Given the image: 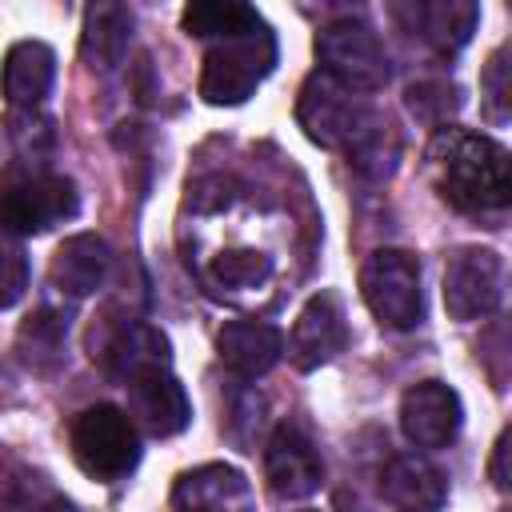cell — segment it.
I'll return each instance as SVG.
<instances>
[{
    "label": "cell",
    "mask_w": 512,
    "mask_h": 512,
    "mask_svg": "<svg viewBox=\"0 0 512 512\" xmlns=\"http://www.w3.org/2000/svg\"><path fill=\"white\" fill-rule=\"evenodd\" d=\"M428 172L436 192L460 212H500L512 200L508 148L484 132L440 128L428 144Z\"/></svg>",
    "instance_id": "obj_1"
},
{
    "label": "cell",
    "mask_w": 512,
    "mask_h": 512,
    "mask_svg": "<svg viewBox=\"0 0 512 512\" xmlns=\"http://www.w3.org/2000/svg\"><path fill=\"white\" fill-rule=\"evenodd\" d=\"M276 64V36L268 32V24L240 32V36H224L204 52V72H200V96L208 104H244L264 76Z\"/></svg>",
    "instance_id": "obj_2"
},
{
    "label": "cell",
    "mask_w": 512,
    "mask_h": 512,
    "mask_svg": "<svg viewBox=\"0 0 512 512\" xmlns=\"http://www.w3.org/2000/svg\"><path fill=\"white\" fill-rule=\"evenodd\" d=\"M296 120H300V128H304V136L312 144L352 152L372 132V124L380 120V112L364 96H356V92L340 88L336 80H328L324 72H312L304 80V88H300Z\"/></svg>",
    "instance_id": "obj_3"
},
{
    "label": "cell",
    "mask_w": 512,
    "mask_h": 512,
    "mask_svg": "<svg viewBox=\"0 0 512 512\" xmlns=\"http://www.w3.org/2000/svg\"><path fill=\"white\" fill-rule=\"evenodd\" d=\"M316 60L328 80H336L348 92H380L392 76L388 52L380 36L364 20H332L316 32Z\"/></svg>",
    "instance_id": "obj_4"
},
{
    "label": "cell",
    "mask_w": 512,
    "mask_h": 512,
    "mask_svg": "<svg viewBox=\"0 0 512 512\" xmlns=\"http://www.w3.org/2000/svg\"><path fill=\"white\" fill-rule=\"evenodd\" d=\"M72 460L92 480H120L140 460V436L124 408L116 404H92L72 424Z\"/></svg>",
    "instance_id": "obj_5"
},
{
    "label": "cell",
    "mask_w": 512,
    "mask_h": 512,
    "mask_svg": "<svg viewBox=\"0 0 512 512\" xmlns=\"http://www.w3.org/2000/svg\"><path fill=\"white\" fill-rule=\"evenodd\" d=\"M360 296L384 328H396V332L416 328L424 320L416 256L400 248H376L360 268Z\"/></svg>",
    "instance_id": "obj_6"
},
{
    "label": "cell",
    "mask_w": 512,
    "mask_h": 512,
    "mask_svg": "<svg viewBox=\"0 0 512 512\" xmlns=\"http://www.w3.org/2000/svg\"><path fill=\"white\" fill-rule=\"evenodd\" d=\"M80 208L76 184L56 172H20L0 184V228L16 236H40Z\"/></svg>",
    "instance_id": "obj_7"
},
{
    "label": "cell",
    "mask_w": 512,
    "mask_h": 512,
    "mask_svg": "<svg viewBox=\"0 0 512 512\" xmlns=\"http://www.w3.org/2000/svg\"><path fill=\"white\" fill-rule=\"evenodd\" d=\"M504 292V264L492 248H460L444 268V308L452 320H480L496 312Z\"/></svg>",
    "instance_id": "obj_8"
},
{
    "label": "cell",
    "mask_w": 512,
    "mask_h": 512,
    "mask_svg": "<svg viewBox=\"0 0 512 512\" xmlns=\"http://www.w3.org/2000/svg\"><path fill=\"white\" fill-rule=\"evenodd\" d=\"M128 388V420L140 424L148 436H176L192 420V404L184 384L168 372V364H152L120 380Z\"/></svg>",
    "instance_id": "obj_9"
},
{
    "label": "cell",
    "mask_w": 512,
    "mask_h": 512,
    "mask_svg": "<svg viewBox=\"0 0 512 512\" xmlns=\"http://www.w3.org/2000/svg\"><path fill=\"white\" fill-rule=\"evenodd\" d=\"M92 360H100L116 380H128L140 368L168 364V340L152 324H140L128 316L116 320L112 312H104L92 328Z\"/></svg>",
    "instance_id": "obj_10"
},
{
    "label": "cell",
    "mask_w": 512,
    "mask_h": 512,
    "mask_svg": "<svg viewBox=\"0 0 512 512\" xmlns=\"http://www.w3.org/2000/svg\"><path fill=\"white\" fill-rule=\"evenodd\" d=\"M264 472L280 500H304L324 484V460L308 440V432L296 424H280L272 432L264 452Z\"/></svg>",
    "instance_id": "obj_11"
},
{
    "label": "cell",
    "mask_w": 512,
    "mask_h": 512,
    "mask_svg": "<svg viewBox=\"0 0 512 512\" xmlns=\"http://www.w3.org/2000/svg\"><path fill=\"white\" fill-rule=\"evenodd\" d=\"M460 396L440 380H420L400 400V428L416 448H444L460 432Z\"/></svg>",
    "instance_id": "obj_12"
},
{
    "label": "cell",
    "mask_w": 512,
    "mask_h": 512,
    "mask_svg": "<svg viewBox=\"0 0 512 512\" xmlns=\"http://www.w3.org/2000/svg\"><path fill=\"white\" fill-rule=\"evenodd\" d=\"M348 340V324H344V308L332 292H316L296 324H292V336H288V356L300 372H312L320 364H328Z\"/></svg>",
    "instance_id": "obj_13"
},
{
    "label": "cell",
    "mask_w": 512,
    "mask_h": 512,
    "mask_svg": "<svg viewBox=\"0 0 512 512\" xmlns=\"http://www.w3.org/2000/svg\"><path fill=\"white\" fill-rule=\"evenodd\" d=\"M172 508L176 512H256V496L244 472L228 464H200L176 480Z\"/></svg>",
    "instance_id": "obj_14"
},
{
    "label": "cell",
    "mask_w": 512,
    "mask_h": 512,
    "mask_svg": "<svg viewBox=\"0 0 512 512\" xmlns=\"http://www.w3.org/2000/svg\"><path fill=\"white\" fill-rule=\"evenodd\" d=\"M56 80V52L40 40H20L4 56L0 92L16 112H36Z\"/></svg>",
    "instance_id": "obj_15"
},
{
    "label": "cell",
    "mask_w": 512,
    "mask_h": 512,
    "mask_svg": "<svg viewBox=\"0 0 512 512\" xmlns=\"http://www.w3.org/2000/svg\"><path fill=\"white\" fill-rule=\"evenodd\" d=\"M392 12L396 20H404L408 32H416L440 52L464 48L480 20V8L468 0H416V4H396Z\"/></svg>",
    "instance_id": "obj_16"
},
{
    "label": "cell",
    "mask_w": 512,
    "mask_h": 512,
    "mask_svg": "<svg viewBox=\"0 0 512 512\" xmlns=\"http://www.w3.org/2000/svg\"><path fill=\"white\" fill-rule=\"evenodd\" d=\"M380 492L396 512H440L448 500L444 472L424 456H396L380 476Z\"/></svg>",
    "instance_id": "obj_17"
},
{
    "label": "cell",
    "mask_w": 512,
    "mask_h": 512,
    "mask_svg": "<svg viewBox=\"0 0 512 512\" xmlns=\"http://www.w3.org/2000/svg\"><path fill=\"white\" fill-rule=\"evenodd\" d=\"M216 348H220V360L236 376L256 380L280 360L284 336H280L276 324H264V320H228L216 336Z\"/></svg>",
    "instance_id": "obj_18"
},
{
    "label": "cell",
    "mask_w": 512,
    "mask_h": 512,
    "mask_svg": "<svg viewBox=\"0 0 512 512\" xmlns=\"http://www.w3.org/2000/svg\"><path fill=\"white\" fill-rule=\"evenodd\" d=\"M108 268H112L108 244H104L100 236H92V232H80V236H68V240L56 248L48 276H52V288H56V292H64V296L76 300V296L96 292V288L104 284Z\"/></svg>",
    "instance_id": "obj_19"
},
{
    "label": "cell",
    "mask_w": 512,
    "mask_h": 512,
    "mask_svg": "<svg viewBox=\"0 0 512 512\" xmlns=\"http://www.w3.org/2000/svg\"><path fill=\"white\" fill-rule=\"evenodd\" d=\"M132 40V12L124 4H92L84 12V36H80V56L92 72H112L124 64Z\"/></svg>",
    "instance_id": "obj_20"
},
{
    "label": "cell",
    "mask_w": 512,
    "mask_h": 512,
    "mask_svg": "<svg viewBox=\"0 0 512 512\" xmlns=\"http://www.w3.org/2000/svg\"><path fill=\"white\" fill-rule=\"evenodd\" d=\"M16 352L32 372H56L68 352V312L36 308L16 336Z\"/></svg>",
    "instance_id": "obj_21"
},
{
    "label": "cell",
    "mask_w": 512,
    "mask_h": 512,
    "mask_svg": "<svg viewBox=\"0 0 512 512\" xmlns=\"http://www.w3.org/2000/svg\"><path fill=\"white\" fill-rule=\"evenodd\" d=\"M180 24H184L188 36L224 40V36H240V32L260 28L264 16L252 4H236V0H196V4L184 8Z\"/></svg>",
    "instance_id": "obj_22"
},
{
    "label": "cell",
    "mask_w": 512,
    "mask_h": 512,
    "mask_svg": "<svg viewBox=\"0 0 512 512\" xmlns=\"http://www.w3.org/2000/svg\"><path fill=\"white\" fill-rule=\"evenodd\" d=\"M24 292H28V252L20 248V240L0 232V312L20 304Z\"/></svg>",
    "instance_id": "obj_23"
},
{
    "label": "cell",
    "mask_w": 512,
    "mask_h": 512,
    "mask_svg": "<svg viewBox=\"0 0 512 512\" xmlns=\"http://www.w3.org/2000/svg\"><path fill=\"white\" fill-rule=\"evenodd\" d=\"M12 512H76V508H72V500H64V496L44 480V476H36V472H32Z\"/></svg>",
    "instance_id": "obj_24"
},
{
    "label": "cell",
    "mask_w": 512,
    "mask_h": 512,
    "mask_svg": "<svg viewBox=\"0 0 512 512\" xmlns=\"http://www.w3.org/2000/svg\"><path fill=\"white\" fill-rule=\"evenodd\" d=\"M28 468L0 444V512H12L16 508V500H20V492H24V484H28Z\"/></svg>",
    "instance_id": "obj_25"
},
{
    "label": "cell",
    "mask_w": 512,
    "mask_h": 512,
    "mask_svg": "<svg viewBox=\"0 0 512 512\" xmlns=\"http://www.w3.org/2000/svg\"><path fill=\"white\" fill-rule=\"evenodd\" d=\"M488 100H492V112L496 116H504V108H508V64H504V48H496L492 52V60H488Z\"/></svg>",
    "instance_id": "obj_26"
},
{
    "label": "cell",
    "mask_w": 512,
    "mask_h": 512,
    "mask_svg": "<svg viewBox=\"0 0 512 512\" xmlns=\"http://www.w3.org/2000/svg\"><path fill=\"white\" fill-rule=\"evenodd\" d=\"M504 456H508V436H500V440H496V452H492V480H496V488H500V492L508 488V472H504Z\"/></svg>",
    "instance_id": "obj_27"
},
{
    "label": "cell",
    "mask_w": 512,
    "mask_h": 512,
    "mask_svg": "<svg viewBox=\"0 0 512 512\" xmlns=\"http://www.w3.org/2000/svg\"><path fill=\"white\" fill-rule=\"evenodd\" d=\"M304 512H312V508H304Z\"/></svg>",
    "instance_id": "obj_28"
}]
</instances>
